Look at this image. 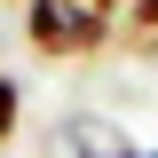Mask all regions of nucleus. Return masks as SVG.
<instances>
[{
	"mask_svg": "<svg viewBox=\"0 0 158 158\" xmlns=\"http://www.w3.org/2000/svg\"><path fill=\"white\" fill-rule=\"evenodd\" d=\"M111 16H118L111 0H24V40L56 63H79L111 48Z\"/></svg>",
	"mask_w": 158,
	"mask_h": 158,
	"instance_id": "nucleus-1",
	"label": "nucleus"
},
{
	"mask_svg": "<svg viewBox=\"0 0 158 158\" xmlns=\"http://www.w3.org/2000/svg\"><path fill=\"white\" fill-rule=\"evenodd\" d=\"M56 158H135V150H127V127H111L103 111H79L56 127Z\"/></svg>",
	"mask_w": 158,
	"mask_h": 158,
	"instance_id": "nucleus-2",
	"label": "nucleus"
},
{
	"mask_svg": "<svg viewBox=\"0 0 158 158\" xmlns=\"http://www.w3.org/2000/svg\"><path fill=\"white\" fill-rule=\"evenodd\" d=\"M127 48L158 56V0H127Z\"/></svg>",
	"mask_w": 158,
	"mask_h": 158,
	"instance_id": "nucleus-3",
	"label": "nucleus"
},
{
	"mask_svg": "<svg viewBox=\"0 0 158 158\" xmlns=\"http://www.w3.org/2000/svg\"><path fill=\"white\" fill-rule=\"evenodd\" d=\"M16 111H24V87H16V79H8V71H0V142L16 135Z\"/></svg>",
	"mask_w": 158,
	"mask_h": 158,
	"instance_id": "nucleus-4",
	"label": "nucleus"
},
{
	"mask_svg": "<svg viewBox=\"0 0 158 158\" xmlns=\"http://www.w3.org/2000/svg\"><path fill=\"white\" fill-rule=\"evenodd\" d=\"M135 158H158V150H135Z\"/></svg>",
	"mask_w": 158,
	"mask_h": 158,
	"instance_id": "nucleus-5",
	"label": "nucleus"
},
{
	"mask_svg": "<svg viewBox=\"0 0 158 158\" xmlns=\"http://www.w3.org/2000/svg\"><path fill=\"white\" fill-rule=\"evenodd\" d=\"M111 8H118V0H111Z\"/></svg>",
	"mask_w": 158,
	"mask_h": 158,
	"instance_id": "nucleus-6",
	"label": "nucleus"
}]
</instances>
